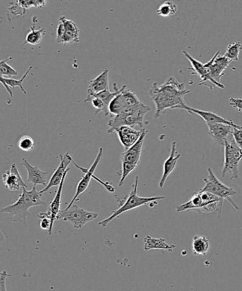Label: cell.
<instances>
[{
	"label": "cell",
	"mask_w": 242,
	"mask_h": 291,
	"mask_svg": "<svg viewBox=\"0 0 242 291\" xmlns=\"http://www.w3.org/2000/svg\"><path fill=\"white\" fill-rule=\"evenodd\" d=\"M39 219H41L40 222V226L43 230H48L50 232L51 227H52V217L49 212H41L38 215Z\"/></svg>",
	"instance_id": "obj_34"
},
{
	"label": "cell",
	"mask_w": 242,
	"mask_h": 291,
	"mask_svg": "<svg viewBox=\"0 0 242 291\" xmlns=\"http://www.w3.org/2000/svg\"><path fill=\"white\" fill-rule=\"evenodd\" d=\"M4 185L10 191H19L20 188H28L23 182L15 164H12L10 171L5 172L3 175Z\"/></svg>",
	"instance_id": "obj_17"
},
{
	"label": "cell",
	"mask_w": 242,
	"mask_h": 291,
	"mask_svg": "<svg viewBox=\"0 0 242 291\" xmlns=\"http://www.w3.org/2000/svg\"><path fill=\"white\" fill-rule=\"evenodd\" d=\"M21 165L26 168L28 173L27 181L32 182L34 186L43 185L46 186L47 179H48V172H43L39 169L37 166H33L29 163L27 159H21Z\"/></svg>",
	"instance_id": "obj_19"
},
{
	"label": "cell",
	"mask_w": 242,
	"mask_h": 291,
	"mask_svg": "<svg viewBox=\"0 0 242 291\" xmlns=\"http://www.w3.org/2000/svg\"><path fill=\"white\" fill-rule=\"evenodd\" d=\"M46 3L47 0H16V4L25 11L32 7H44Z\"/></svg>",
	"instance_id": "obj_32"
},
{
	"label": "cell",
	"mask_w": 242,
	"mask_h": 291,
	"mask_svg": "<svg viewBox=\"0 0 242 291\" xmlns=\"http://www.w3.org/2000/svg\"><path fill=\"white\" fill-rule=\"evenodd\" d=\"M207 177L204 179V182L205 184L203 189L200 190L203 192H208L213 195L218 196L224 199H226L227 202L230 203L233 207L236 210H239V208L238 205L233 201L232 197L236 195L237 192L233 188H229L226 184H223L220 179L214 175V172L212 171V168H209L207 170Z\"/></svg>",
	"instance_id": "obj_7"
},
{
	"label": "cell",
	"mask_w": 242,
	"mask_h": 291,
	"mask_svg": "<svg viewBox=\"0 0 242 291\" xmlns=\"http://www.w3.org/2000/svg\"><path fill=\"white\" fill-rule=\"evenodd\" d=\"M12 60V57H9L7 59L2 60L0 61V74L1 76L5 78H11L12 76H16L18 75L17 71H16L13 67H11L7 62Z\"/></svg>",
	"instance_id": "obj_31"
},
{
	"label": "cell",
	"mask_w": 242,
	"mask_h": 291,
	"mask_svg": "<svg viewBox=\"0 0 242 291\" xmlns=\"http://www.w3.org/2000/svg\"><path fill=\"white\" fill-rule=\"evenodd\" d=\"M220 51L214 55L210 61L205 64L208 68L210 76L216 81L220 82V80L225 76V71L230 64V60L226 56H219Z\"/></svg>",
	"instance_id": "obj_12"
},
{
	"label": "cell",
	"mask_w": 242,
	"mask_h": 291,
	"mask_svg": "<svg viewBox=\"0 0 242 291\" xmlns=\"http://www.w3.org/2000/svg\"><path fill=\"white\" fill-rule=\"evenodd\" d=\"M183 110H185L187 113L190 114H196L200 118L203 119L206 124L208 123H225L228 124V125L232 126L233 128H240L241 126L237 125L234 123L232 120H227V119L223 118L220 115L216 114L215 113L211 112V111H203V110H199L194 109V108L187 106L186 104L182 107Z\"/></svg>",
	"instance_id": "obj_15"
},
{
	"label": "cell",
	"mask_w": 242,
	"mask_h": 291,
	"mask_svg": "<svg viewBox=\"0 0 242 291\" xmlns=\"http://www.w3.org/2000/svg\"><path fill=\"white\" fill-rule=\"evenodd\" d=\"M181 154L178 153L177 151H176V142L174 141L171 143L170 156L165 160L164 163H163V175H162L161 180L158 184L160 188H163L164 186L167 179H168L169 175L174 172L178 161L181 158Z\"/></svg>",
	"instance_id": "obj_18"
},
{
	"label": "cell",
	"mask_w": 242,
	"mask_h": 291,
	"mask_svg": "<svg viewBox=\"0 0 242 291\" xmlns=\"http://www.w3.org/2000/svg\"><path fill=\"white\" fill-rule=\"evenodd\" d=\"M143 131H144V128L140 131H136L130 126H123L116 128L114 132H116L118 135L120 143L126 151L137 142L141 135H142Z\"/></svg>",
	"instance_id": "obj_14"
},
{
	"label": "cell",
	"mask_w": 242,
	"mask_h": 291,
	"mask_svg": "<svg viewBox=\"0 0 242 291\" xmlns=\"http://www.w3.org/2000/svg\"><path fill=\"white\" fill-rule=\"evenodd\" d=\"M121 92L114 97L112 101L110 102V105H109V112H110V114L113 115V116L119 115L120 113L123 112V110L125 109V105H124Z\"/></svg>",
	"instance_id": "obj_29"
},
{
	"label": "cell",
	"mask_w": 242,
	"mask_h": 291,
	"mask_svg": "<svg viewBox=\"0 0 242 291\" xmlns=\"http://www.w3.org/2000/svg\"><path fill=\"white\" fill-rule=\"evenodd\" d=\"M229 105L233 109L237 110L239 112H242V98H230L229 99Z\"/></svg>",
	"instance_id": "obj_36"
},
{
	"label": "cell",
	"mask_w": 242,
	"mask_h": 291,
	"mask_svg": "<svg viewBox=\"0 0 242 291\" xmlns=\"http://www.w3.org/2000/svg\"><path fill=\"white\" fill-rule=\"evenodd\" d=\"M98 217V214L87 212L78 205L72 204L70 207L61 210L58 214L57 220L68 221L72 224L76 230L82 228L89 222L94 221Z\"/></svg>",
	"instance_id": "obj_8"
},
{
	"label": "cell",
	"mask_w": 242,
	"mask_h": 291,
	"mask_svg": "<svg viewBox=\"0 0 242 291\" xmlns=\"http://www.w3.org/2000/svg\"><path fill=\"white\" fill-rule=\"evenodd\" d=\"M121 95L123 97L125 109L136 107L141 102L135 93L127 89V86H123V90L122 91Z\"/></svg>",
	"instance_id": "obj_27"
},
{
	"label": "cell",
	"mask_w": 242,
	"mask_h": 291,
	"mask_svg": "<svg viewBox=\"0 0 242 291\" xmlns=\"http://www.w3.org/2000/svg\"><path fill=\"white\" fill-rule=\"evenodd\" d=\"M241 45L239 41L234 42L227 46L224 56H226L231 61H237L239 60Z\"/></svg>",
	"instance_id": "obj_28"
},
{
	"label": "cell",
	"mask_w": 242,
	"mask_h": 291,
	"mask_svg": "<svg viewBox=\"0 0 242 291\" xmlns=\"http://www.w3.org/2000/svg\"><path fill=\"white\" fill-rule=\"evenodd\" d=\"M46 202L43 197V193L36 190V186H33L32 190L28 191L23 188L22 193L14 204L1 209L2 213H6L13 218L14 221L26 222L27 217L30 215L29 209L34 206L45 205Z\"/></svg>",
	"instance_id": "obj_2"
},
{
	"label": "cell",
	"mask_w": 242,
	"mask_h": 291,
	"mask_svg": "<svg viewBox=\"0 0 242 291\" xmlns=\"http://www.w3.org/2000/svg\"><path fill=\"white\" fill-rule=\"evenodd\" d=\"M225 148V160L221 175L225 178L229 175V179L239 178V164L242 159V150L236 144L233 139L230 142L226 139L224 144Z\"/></svg>",
	"instance_id": "obj_6"
},
{
	"label": "cell",
	"mask_w": 242,
	"mask_h": 291,
	"mask_svg": "<svg viewBox=\"0 0 242 291\" xmlns=\"http://www.w3.org/2000/svg\"><path fill=\"white\" fill-rule=\"evenodd\" d=\"M65 34V27L63 23L60 22L59 25H58L57 29H56V42L59 44L60 41L63 36Z\"/></svg>",
	"instance_id": "obj_38"
},
{
	"label": "cell",
	"mask_w": 242,
	"mask_h": 291,
	"mask_svg": "<svg viewBox=\"0 0 242 291\" xmlns=\"http://www.w3.org/2000/svg\"><path fill=\"white\" fill-rule=\"evenodd\" d=\"M190 93L185 84L170 76L163 84H153L150 89L151 99L155 104V118L161 117L167 110L181 109L185 105L184 97Z\"/></svg>",
	"instance_id": "obj_1"
},
{
	"label": "cell",
	"mask_w": 242,
	"mask_h": 291,
	"mask_svg": "<svg viewBox=\"0 0 242 291\" xmlns=\"http://www.w3.org/2000/svg\"><path fill=\"white\" fill-rule=\"evenodd\" d=\"M177 12V5L170 0H164L156 10L157 15L162 16V17H169V16H174Z\"/></svg>",
	"instance_id": "obj_26"
},
{
	"label": "cell",
	"mask_w": 242,
	"mask_h": 291,
	"mask_svg": "<svg viewBox=\"0 0 242 291\" xmlns=\"http://www.w3.org/2000/svg\"><path fill=\"white\" fill-rule=\"evenodd\" d=\"M192 253L195 256H205L210 250V241L205 236H195L192 239Z\"/></svg>",
	"instance_id": "obj_24"
},
{
	"label": "cell",
	"mask_w": 242,
	"mask_h": 291,
	"mask_svg": "<svg viewBox=\"0 0 242 291\" xmlns=\"http://www.w3.org/2000/svg\"><path fill=\"white\" fill-rule=\"evenodd\" d=\"M232 135L236 144L242 150V126L233 128Z\"/></svg>",
	"instance_id": "obj_35"
},
{
	"label": "cell",
	"mask_w": 242,
	"mask_h": 291,
	"mask_svg": "<svg viewBox=\"0 0 242 291\" xmlns=\"http://www.w3.org/2000/svg\"><path fill=\"white\" fill-rule=\"evenodd\" d=\"M103 155V148H100L97 156H96L95 160H94L93 163L92 165L90 167V168L86 169V168H82V167L78 165L74 160H72V162L75 164V166L78 168V169L81 170L83 173H84V175L82 177L81 180L78 182L77 188H76V194H75L74 197H72L71 201L69 203L68 206H66V209L70 207L76 201L78 200V197L80 195H82L83 192L86 191L87 188H88L89 184H90L91 179L94 178L95 180H97L98 182L100 184H103L105 186V189L107 191L110 192V193H114L115 192V189H114V186L111 185L108 182H105L102 181L101 179H98L97 177L94 176V173L95 171L96 168H98V164H99L100 160H101L102 157Z\"/></svg>",
	"instance_id": "obj_5"
},
{
	"label": "cell",
	"mask_w": 242,
	"mask_h": 291,
	"mask_svg": "<svg viewBox=\"0 0 242 291\" xmlns=\"http://www.w3.org/2000/svg\"><path fill=\"white\" fill-rule=\"evenodd\" d=\"M224 200L225 199L218 197V196L214 195L210 192L200 190L199 192L194 193V195L187 202L178 206L176 208V211L181 212L190 210V211L194 212L195 210L203 207V206L210 204L211 203Z\"/></svg>",
	"instance_id": "obj_9"
},
{
	"label": "cell",
	"mask_w": 242,
	"mask_h": 291,
	"mask_svg": "<svg viewBox=\"0 0 242 291\" xmlns=\"http://www.w3.org/2000/svg\"><path fill=\"white\" fill-rule=\"evenodd\" d=\"M148 133V131L144 129L142 135H141L137 142L121 154L120 158H121L122 164H129V165L136 167V168H138L140 164L141 153H142L143 142Z\"/></svg>",
	"instance_id": "obj_11"
},
{
	"label": "cell",
	"mask_w": 242,
	"mask_h": 291,
	"mask_svg": "<svg viewBox=\"0 0 242 291\" xmlns=\"http://www.w3.org/2000/svg\"><path fill=\"white\" fill-rule=\"evenodd\" d=\"M208 135L214 144L223 146L228 135L232 134L233 128L232 126L225 123H208Z\"/></svg>",
	"instance_id": "obj_16"
},
{
	"label": "cell",
	"mask_w": 242,
	"mask_h": 291,
	"mask_svg": "<svg viewBox=\"0 0 242 291\" xmlns=\"http://www.w3.org/2000/svg\"><path fill=\"white\" fill-rule=\"evenodd\" d=\"M241 50L242 51V45H241Z\"/></svg>",
	"instance_id": "obj_39"
},
{
	"label": "cell",
	"mask_w": 242,
	"mask_h": 291,
	"mask_svg": "<svg viewBox=\"0 0 242 291\" xmlns=\"http://www.w3.org/2000/svg\"><path fill=\"white\" fill-rule=\"evenodd\" d=\"M109 72L110 71L106 68L96 78L90 80L88 89H87V94L98 93L105 90L110 89L109 88Z\"/></svg>",
	"instance_id": "obj_21"
},
{
	"label": "cell",
	"mask_w": 242,
	"mask_h": 291,
	"mask_svg": "<svg viewBox=\"0 0 242 291\" xmlns=\"http://www.w3.org/2000/svg\"><path fill=\"white\" fill-rule=\"evenodd\" d=\"M85 102H90L92 105L93 106L94 109H96L95 115H98L100 112L105 113V116L110 115L109 109H107L105 104L104 103L103 100L100 99L98 97L93 96H89L87 95L86 99L84 100Z\"/></svg>",
	"instance_id": "obj_30"
},
{
	"label": "cell",
	"mask_w": 242,
	"mask_h": 291,
	"mask_svg": "<svg viewBox=\"0 0 242 291\" xmlns=\"http://www.w3.org/2000/svg\"><path fill=\"white\" fill-rule=\"evenodd\" d=\"M45 29L41 28L36 30L35 24L31 27L30 31L27 34L25 42L23 45L29 44L31 45H37L41 43L45 35Z\"/></svg>",
	"instance_id": "obj_25"
},
{
	"label": "cell",
	"mask_w": 242,
	"mask_h": 291,
	"mask_svg": "<svg viewBox=\"0 0 242 291\" xmlns=\"http://www.w3.org/2000/svg\"><path fill=\"white\" fill-rule=\"evenodd\" d=\"M143 241H144L143 248L145 252H149L153 250H160L172 252L176 248V245L168 244L163 238L156 239V238L151 237L150 235H147L143 239Z\"/></svg>",
	"instance_id": "obj_22"
},
{
	"label": "cell",
	"mask_w": 242,
	"mask_h": 291,
	"mask_svg": "<svg viewBox=\"0 0 242 291\" xmlns=\"http://www.w3.org/2000/svg\"><path fill=\"white\" fill-rule=\"evenodd\" d=\"M183 54L190 62L192 71H194L195 74L197 75L200 78V81L201 82L199 84L200 86H205V87H208L207 83H210L214 86V88H219V89H225V87L223 84L216 81L210 76L208 68L207 67L205 64L201 63V62L196 60L190 54H188L186 51H183Z\"/></svg>",
	"instance_id": "obj_10"
},
{
	"label": "cell",
	"mask_w": 242,
	"mask_h": 291,
	"mask_svg": "<svg viewBox=\"0 0 242 291\" xmlns=\"http://www.w3.org/2000/svg\"><path fill=\"white\" fill-rule=\"evenodd\" d=\"M151 111V108L145 105L141 102L139 106L134 108H127L123 110V112L119 115H114L108 122V126L110 127L107 133L108 134L113 133L116 128L123 126L135 127L139 126V127H143L144 125L145 115Z\"/></svg>",
	"instance_id": "obj_4"
},
{
	"label": "cell",
	"mask_w": 242,
	"mask_h": 291,
	"mask_svg": "<svg viewBox=\"0 0 242 291\" xmlns=\"http://www.w3.org/2000/svg\"><path fill=\"white\" fill-rule=\"evenodd\" d=\"M139 176H136L135 181L132 185V190L129 195L127 196L125 200H121L119 202V208L112 212V215L100 221L98 223L99 226L102 227H107V225L110 224L111 221L117 218L119 216L123 215L125 212L130 211V210H134V209L139 207L143 205L149 204L151 202H156V201L161 200L164 199V196H156V197H140L138 195V186H139Z\"/></svg>",
	"instance_id": "obj_3"
},
{
	"label": "cell",
	"mask_w": 242,
	"mask_h": 291,
	"mask_svg": "<svg viewBox=\"0 0 242 291\" xmlns=\"http://www.w3.org/2000/svg\"><path fill=\"white\" fill-rule=\"evenodd\" d=\"M34 146H35V142H34V139L29 135H23L18 142V147L20 150L25 152L33 151Z\"/></svg>",
	"instance_id": "obj_33"
},
{
	"label": "cell",
	"mask_w": 242,
	"mask_h": 291,
	"mask_svg": "<svg viewBox=\"0 0 242 291\" xmlns=\"http://www.w3.org/2000/svg\"><path fill=\"white\" fill-rule=\"evenodd\" d=\"M60 159H61V162H60L59 165L54 171L50 180H49L47 185L45 186L44 189L40 191L41 193L43 194L48 192L51 188H54V186L60 185L62 180H63V177H64L65 172L68 170L69 164L71 163L72 160H74L68 153H65V155L61 154L60 155Z\"/></svg>",
	"instance_id": "obj_13"
},
{
	"label": "cell",
	"mask_w": 242,
	"mask_h": 291,
	"mask_svg": "<svg viewBox=\"0 0 242 291\" xmlns=\"http://www.w3.org/2000/svg\"><path fill=\"white\" fill-rule=\"evenodd\" d=\"M70 168H68V170L65 172L64 177H63V180L60 185L58 186L57 191H56V194L55 197H54V199H53L52 202L50 203L49 205V207L47 210V212H49V214L52 217V227H51L50 232H49V235H52L53 226H54V222L57 220V217L58 214L61 212V197H62V191H63V184H64L65 177L67 176V174H68Z\"/></svg>",
	"instance_id": "obj_20"
},
{
	"label": "cell",
	"mask_w": 242,
	"mask_h": 291,
	"mask_svg": "<svg viewBox=\"0 0 242 291\" xmlns=\"http://www.w3.org/2000/svg\"><path fill=\"white\" fill-rule=\"evenodd\" d=\"M32 66L29 67L28 69H27L25 74L23 75V76L19 80L14 79V78H5V77L1 76V83L3 84L4 87H5V89L7 90V92L9 93L11 97H13V91H12V89H14L16 87H19L21 89V92L23 94L27 95V91L23 88L22 84L26 79L27 76H28L29 72L32 69Z\"/></svg>",
	"instance_id": "obj_23"
},
{
	"label": "cell",
	"mask_w": 242,
	"mask_h": 291,
	"mask_svg": "<svg viewBox=\"0 0 242 291\" xmlns=\"http://www.w3.org/2000/svg\"><path fill=\"white\" fill-rule=\"evenodd\" d=\"M0 290L2 291L7 290L6 288V279L7 277H12V276L10 275L6 272V271H3L2 272L1 274H0Z\"/></svg>",
	"instance_id": "obj_37"
}]
</instances>
